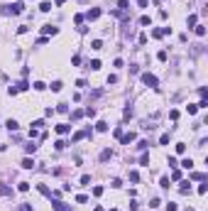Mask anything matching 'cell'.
Returning <instances> with one entry per match:
<instances>
[{
  "label": "cell",
  "instance_id": "6",
  "mask_svg": "<svg viewBox=\"0 0 208 211\" xmlns=\"http://www.w3.org/2000/svg\"><path fill=\"white\" fill-rule=\"evenodd\" d=\"M56 133H61V135L69 133V125H56Z\"/></svg>",
  "mask_w": 208,
  "mask_h": 211
},
{
  "label": "cell",
  "instance_id": "3",
  "mask_svg": "<svg viewBox=\"0 0 208 211\" xmlns=\"http://www.w3.org/2000/svg\"><path fill=\"white\" fill-rule=\"evenodd\" d=\"M132 140H135V133H127V135H122V142H125V145H130Z\"/></svg>",
  "mask_w": 208,
  "mask_h": 211
},
{
  "label": "cell",
  "instance_id": "8",
  "mask_svg": "<svg viewBox=\"0 0 208 211\" xmlns=\"http://www.w3.org/2000/svg\"><path fill=\"white\" fill-rule=\"evenodd\" d=\"M98 15H100V10H91V12H88V20H96Z\"/></svg>",
  "mask_w": 208,
  "mask_h": 211
},
{
  "label": "cell",
  "instance_id": "14",
  "mask_svg": "<svg viewBox=\"0 0 208 211\" xmlns=\"http://www.w3.org/2000/svg\"><path fill=\"white\" fill-rule=\"evenodd\" d=\"M137 5H140V7H147V0H137Z\"/></svg>",
  "mask_w": 208,
  "mask_h": 211
},
{
  "label": "cell",
  "instance_id": "9",
  "mask_svg": "<svg viewBox=\"0 0 208 211\" xmlns=\"http://www.w3.org/2000/svg\"><path fill=\"white\" fill-rule=\"evenodd\" d=\"M127 5H130L127 0H120V3H118V7H120V10H127Z\"/></svg>",
  "mask_w": 208,
  "mask_h": 211
},
{
  "label": "cell",
  "instance_id": "2",
  "mask_svg": "<svg viewBox=\"0 0 208 211\" xmlns=\"http://www.w3.org/2000/svg\"><path fill=\"white\" fill-rule=\"evenodd\" d=\"M22 167H24V169H32V167H34V160H30V157H24V160H22Z\"/></svg>",
  "mask_w": 208,
  "mask_h": 211
},
{
  "label": "cell",
  "instance_id": "12",
  "mask_svg": "<svg viewBox=\"0 0 208 211\" xmlns=\"http://www.w3.org/2000/svg\"><path fill=\"white\" fill-rule=\"evenodd\" d=\"M181 167H186V169H191V167H193V162H191V160H184V162H181Z\"/></svg>",
  "mask_w": 208,
  "mask_h": 211
},
{
  "label": "cell",
  "instance_id": "13",
  "mask_svg": "<svg viewBox=\"0 0 208 211\" xmlns=\"http://www.w3.org/2000/svg\"><path fill=\"white\" fill-rule=\"evenodd\" d=\"M52 91H61V81H54V84H52Z\"/></svg>",
  "mask_w": 208,
  "mask_h": 211
},
{
  "label": "cell",
  "instance_id": "5",
  "mask_svg": "<svg viewBox=\"0 0 208 211\" xmlns=\"http://www.w3.org/2000/svg\"><path fill=\"white\" fill-rule=\"evenodd\" d=\"M44 32H47V35H56V27H52V25H47V27H44Z\"/></svg>",
  "mask_w": 208,
  "mask_h": 211
},
{
  "label": "cell",
  "instance_id": "4",
  "mask_svg": "<svg viewBox=\"0 0 208 211\" xmlns=\"http://www.w3.org/2000/svg\"><path fill=\"white\" fill-rule=\"evenodd\" d=\"M196 35L203 37V35H206V27H203V25H196Z\"/></svg>",
  "mask_w": 208,
  "mask_h": 211
},
{
  "label": "cell",
  "instance_id": "7",
  "mask_svg": "<svg viewBox=\"0 0 208 211\" xmlns=\"http://www.w3.org/2000/svg\"><path fill=\"white\" fill-rule=\"evenodd\" d=\"M39 10H44V12H49V10H52V3H42V5H39Z\"/></svg>",
  "mask_w": 208,
  "mask_h": 211
},
{
  "label": "cell",
  "instance_id": "10",
  "mask_svg": "<svg viewBox=\"0 0 208 211\" xmlns=\"http://www.w3.org/2000/svg\"><path fill=\"white\" fill-rule=\"evenodd\" d=\"M17 189H20V192H27V189H30V184H27V182H20Z\"/></svg>",
  "mask_w": 208,
  "mask_h": 211
},
{
  "label": "cell",
  "instance_id": "11",
  "mask_svg": "<svg viewBox=\"0 0 208 211\" xmlns=\"http://www.w3.org/2000/svg\"><path fill=\"white\" fill-rule=\"evenodd\" d=\"M176 152H179V155H181V152H186V145H184V142H179V145H176Z\"/></svg>",
  "mask_w": 208,
  "mask_h": 211
},
{
  "label": "cell",
  "instance_id": "1",
  "mask_svg": "<svg viewBox=\"0 0 208 211\" xmlns=\"http://www.w3.org/2000/svg\"><path fill=\"white\" fill-rule=\"evenodd\" d=\"M142 81H145L147 86H157V76H152V74H145V76H142Z\"/></svg>",
  "mask_w": 208,
  "mask_h": 211
}]
</instances>
